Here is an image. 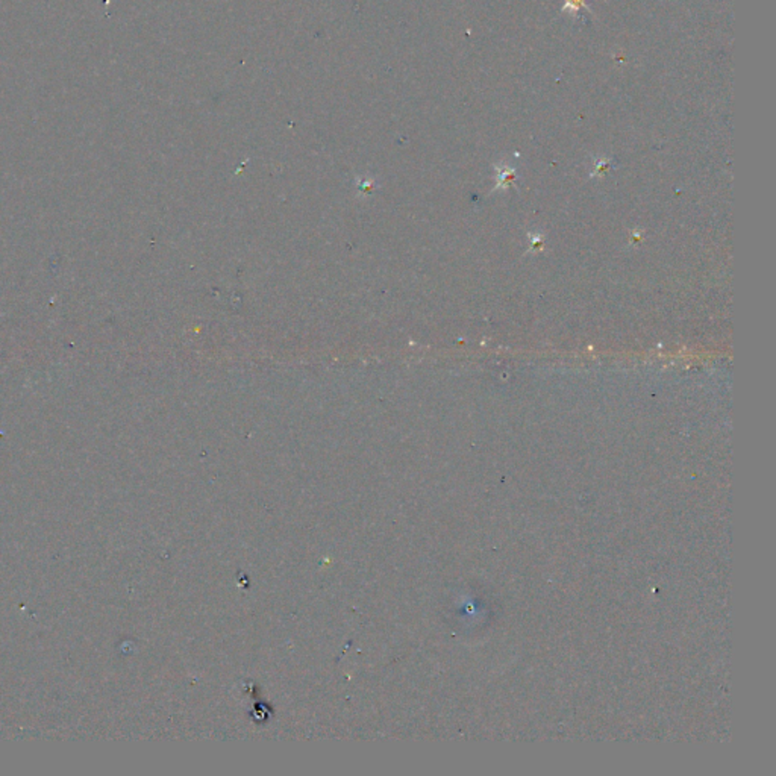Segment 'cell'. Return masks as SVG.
Returning <instances> with one entry per match:
<instances>
[{
	"mask_svg": "<svg viewBox=\"0 0 776 776\" xmlns=\"http://www.w3.org/2000/svg\"><path fill=\"white\" fill-rule=\"evenodd\" d=\"M567 5L570 6V10L573 11H578L581 8L586 6V0H566Z\"/></svg>",
	"mask_w": 776,
	"mask_h": 776,
	"instance_id": "6da1fadb",
	"label": "cell"
}]
</instances>
